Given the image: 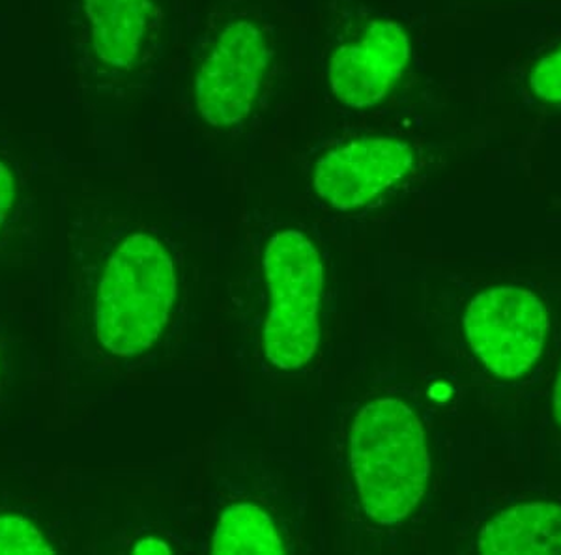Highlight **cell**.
<instances>
[{
  "label": "cell",
  "mask_w": 561,
  "mask_h": 555,
  "mask_svg": "<svg viewBox=\"0 0 561 555\" xmlns=\"http://www.w3.org/2000/svg\"><path fill=\"white\" fill-rule=\"evenodd\" d=\"M351 462L359 499L375 522H402L425 496L431 473L425 430L397 398H378L357 414Z\"/></svg>",
  "instance_id": "cell-1"
},
{
  "label": "cell",
  "mask_w": 561,
  "mask_h": 555,
  "mask_svg": "<svg viewBox=\"0 0 561 555\" xmlns=\"http://www.w3.org/2000/svg\"><path fill=\"white\" fill-rule=\"evenodd\" d=\"M176 300L171 255L156 238L134 234L108 258L98 288L96 329L105 350L137 356L158 340Z\"/></svg>",
  "instance_id": "cell-2"
},
{
  "label": "cell",
  "mask_w": 561,
  "mask_h": 555,
  "mask_svg": "<svg viewBox=\"0 0 561 555\" xmlns=\"http://www.w3.org/2000/svg\"><path fill=\"white\" fill-rule=\"evenodd\" d=\"M264 274L272 294L262 333L264 354L279 369H300L319 348V307L324 288L319 251L301 232H279L264 251Z\"/></svg>",
  "instance_id": "cell-3"
},
{
  "label": "cell",
  "mask_w": 561,
  "mask_h": 555,
  "mask_svg": "<svg viewBox=\"0 0 561 555\" xmlns=\"http://www.w3.org/2000/svg\"><path fill=\"white\" fill-rule=\"evenodd\" d=\"M465 333L476 356L494 377L515 380L541 358L549 313L529 290L489 288L466 309Z\"/></svg>",
  "instance_id": "cell-4"
},
{
  "label": "cell",
  "mask_w": 561,
  "mask_h": 555,
  "mask_svg": "<svg viewBox=\"0 0 561 555\" xmlns=\"http://www.w3.org/2000/svg\"><path fill=\"white\" fill-rule=\"evenodd\" d=\"M268 65V42L261 28L251 21L230 23L195 79L201 116L216 128L242 122L255 105Z\"/></svg>",
  "instance_id": "cell-5"
},
{
  "label": "cell",
  "mask_w": 561,
  "mask_h": 555,
  "mask_svg": "<svg viewBox=\"0 0 561 555\" xmlns=\"http://www.w3.org/2000/svg\"><path fill=\"white\" fill-rule=\"evenodd\" d=\"M414 166L409 144L396 139H359L325 153L317 163L313 185L325 203L356 210L380 197Z\"/></svg>",
  "instance_id": "cell-6"
},
{
  "label": "cell",
  "mask_w": 561,
  "mask_h": 555,
  "mask_svg": "<svg viewBox=\"0 0 561 555\" xmlns=\"http://www.w3.org/2000/svg\"><path fill=\"white\" fill-rule=\"evenodd\" d=\"M410 60V39L402 26L375 21L359 44L339 47L330 62V84L348 107L365 109L382 102Z\"/></svg>",
  "instance_id": "cell-7"
},
{
  "label": "cell",
  "mask_w": 561,
  "mask_h": 555,
  "mask_svg": "<svg viewBox=\"0 0 561 555\" xmlns=\"http://www.w3.org/2000/svg\"><path fill=\"white\" fill-rule=\"evenodd\" d=\"M90 21V42L98 60L113 70H129L139 58L153 0H81Z\"/></svg>",
  "instance_id": "cell-8"
},
{
  "label": "cell",
  "mask_w": 561,
  "mask_h": 555,
  "mask_svg": "<svg viewBox=\"0 0 561 555\" xmlns=\"http://www.w3.org/2000/svg\"><path fill=\"white\" fill-rule=\"evenodd\" d=\"M486 555H561V507L523 504L500 512L479 535Z\"/></svg>",
  "instance_id": "cell-9"
},
{
  "label": "cell",
  "mask_w": 561,
  "mask_h": 555,
  "mask_svg": "<svg viewBox=\"0 0 561 555\" xmlns=\"http://www.w3.org/2000/svg\"><path fill=\"white\" fill-rule=\"evenodd\" d=\"M211 554L283 555L285 546L268 512L256 505L238 504L219 517Z\"/></svg>",
  "instance_id": "cell-10"
},
{
  "label": "cell",
  "mask_w": 561,
  "mask_h": 555,
  "mask_svg": "<svg viewBox=\"0 0 561 555\" xmlns=\"http://www.w3.org/2000/svg\"><path fill=\"white\" fill-rule=\"evenodd\" d=\"M44 535L31 520L18 514H0V555H53Z\"/></svg>",
  "instance_id": "cell-11"
},
{
  "label": "cell",
  "mask_w": 561,
  "mask_h": 555,
  "mask_svg": "<svg viewBox=\"0 0 561 555\" xmlns=\"http://www.w3.org/2000/svg\"><path fill=\"white\" fill-rule=\"evenodd\" d=\"M531 90L547 102H561V47L531 71Z\"/></svg>",
  "instance_id": "cell-12"
},
{
  "label": "cell",
  "mask_w": 561,
  "mask_h": 555,
  "mask_svg": "<svg viewBox=\"0 0 561 555\" xmlns=\"http://www.w3.org/2000/svg\"><path fill=\"white\" fill-rule=\"evenodd\" d=\"M15 200V176L10 166L0 161V227L7 219L8 211L12 210Z\"/></svg>",
  "instance_id": "cell-13"
},
{
  "label": "cell",
  "mask_w": 561,
  "mask_h": 555,
  "mask_svg": "<svg viewBox=\"0 0 561 555\" xmlns=\"http://www.w3.org/2000/svg\"><path fill=\"white\" fill-rule=\"evenodd\" d=\"M135 555H171L173 554V550L171 546L165 543V541H161V539H156V536H147V539H140L139 543L134 546Z\"/></svg>",
  "instance_id": "cell-14"
},
{
  "label": "cell",
  "mask_w": 561,
  "mask_h": 555,
  "mask_svg": "<svg viewBox=\"0 0 561 555\" xmlns=\"http://www.w3.org/2000/svg\"><path fill=\"white\" fill-rule=\"evenodd\" d=\"M451 395H454V390H451V385H449V383H434L433 388L428 390V396L434 398V401H438V403H446V401H449V396Z\"/></svg>",
  "instance_id": "cell-15"
},
{
  "label": "cell",
  "mask_w": 561,
  "mask_h": 555,
  "mask_svg": "<svg viewBox=\"0 0 561 555\" xmlns=\"http://www.w3.org/2000/svg\"><path fill=\"white\" fill-rule=\"evenodd\" d=\"M554 415H556V419H558V423H560V427H561V369H560V374H558V382H556Z\"/></svg>",
  "instance_id": "cell-16"
}]
</instances>
